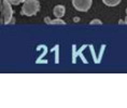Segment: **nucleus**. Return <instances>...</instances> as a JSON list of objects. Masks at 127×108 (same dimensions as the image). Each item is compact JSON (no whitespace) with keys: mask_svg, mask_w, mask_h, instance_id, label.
<instances>
[{"mask_svg":"<svg viewBox=\"0 0 127 108\" xmlns=\"http://www.w3.org/2000/svg\"><path fill=\"white\" fill-rule=\"evenodd\" d=\"M40 10V3L38 0H25L23 8H22V14L26 16H33Z\"/></svg>","mask_w":127,"mask_h":108,"instance_id":"1","label":"nucleus"},{"mask_svg":"<svg viewBox=\"0 0 127 108\" xmlns=\"http://www.w3.org/2000/svg\"><path fill=\"white\" fill-rule=\"evenodd\" d=\"M11 3L9 0H3L2 1V14H3V23L5 25L10 24V22L13 16V10H12Z\"/></svg>","mask_w":127,"mask_h":108,"instance_id":"2","label":"nucleus"},{"mask_svg":"<svg viewBox=\"0 0 127 108\" xmlns=\"http://www.w3.org/2000/svg\"><path fill=\"white\" fill-rule=\"evenodd\" d=\"M93 0H72V5L75 10L81 12H86L91 9Z\"/></svg>","mask_w":127,"mask_h":108,"instance_id":"3","label":"nucleus"},{"mask_svg":"<svg viewBox=\"0 0 127 108\" xmlns=\"http://www.w3.org/2000/svg\"><path fill=\"white\" fill-rule=\"evenodd\" d=\"M53 13H54V15H55V17L62 18L66 13V8L64 7V5H60V4L56 5V7L54 8V10H53Z\"/></svg>","mask_w":127,"mask_h":108,"instance_id":"4","label":"nucleus"},{"mask_svg":"<svg viewBox=\"0 0 127 108\" xmlns=\"http://www.w3.org/2000/svg\"><path fill=\"white\" fill-rule=\"evenodd\" d=\"M102 2L108 7H115V5L120 4L121 0H102Z\"/></svg>","mask_w":127,"mask_h":108,"instance_id":"5","label":"nucleus"},{"mask_svg":"<svg viewBox=\"0 0 127 108\" xmlns=\"http://www.w3.org/2000/svg\"><path fill=\"white\" fill-rule=\"evenodd\" d=\"M50 24H59V25H65L66 23L64 22L63 20H60V18H56V20H54V21H51L50 22Z\"/></svg>","mask_w":127,"mask_h":108,"instance_id":"6","label":"nucleus"},{"mask_svg":"<svg viewBox=\"0 0 127 108\" xmlns=\"http://www.w3.org/2000/svg\"><path fill=\"white\" fill-rule=\"evenodd\" d=\"M25 0H9V2L12 4V5H18L21 2H24Z\"/></svg>","mask_w":127,"mask_h":108,"instance_id":"7","label":"nucleus"},{"mask_svg":"<svg viewBox=\"0 0 127 108\" xmlns=\"http://www.w3.org/2000/svg\"><path fill=\"white\" fill-rule=\"evenodd\" d=\"M91 25H102V22L99 20H93L91 22Z\"/></svg>","mask_w":127,"mask_h":108,"instance_id":"8","label":"nucleus"},{"mask_svg":"<svg viewBox=\"0 0 127 108\" xmlns=\"http://www.w3.org/2000/svg\"><path fill=\"white\" fill-rule=\"evenodd\" d=\"M125 23H126V24H127V17H126V18H125Z\"/></svg>","mask_w":127,"mask_h":108,"instance_id":"9","label":"nucleus"},{"mask_svg":"<svg viewBox=\"0 0 127 108\" xmlns=\"http://www.w3.org/2000/svg\"><path fill=\"white\" fill-rule=\"evenodd\" d=\"M126 15H127V8H126Z\"/></svg>","mask_w":127,"mask_h":108,"instance_id":"10","label":"nucleus"}]
</instances>
